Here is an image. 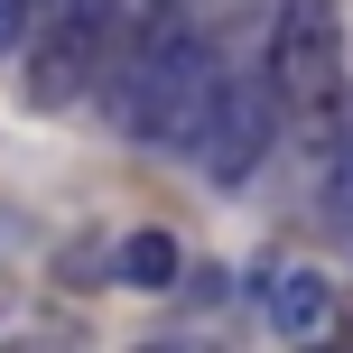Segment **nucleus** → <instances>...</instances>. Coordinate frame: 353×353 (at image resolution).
<instances>
[{"label":"nucleus","mask_w":353,"mask_h":353,"mask_svg":"<svg viewBox=\"0 0 353 353\" xmlns=\"http://www.w3.org/2000/svg\"><path fill=\"white\" fill-rule=\"evenodd\" d=\"M270 84H279L288 121L307 140H335L353 121V93H344V10L335 0H279L270 19Z\"/></svg>","instance_id":"obj_1"},{"label":"nucleus","mask_w":353,"mask_h":353,"mask_svg":"<svg viewBox=\"0 0 353 353\" xmlns=\"http://www.w3.org/2000/svg\"><path fill=\"white\" fill-rule=\"evenodd\" d=\"M103 56H112V0H47L28 28V103L65 112L74 93L103 84Z\"/></svg>","instance_id":"obj_2"},{"label":"nucleus","mask_w":353,"mask_h":353,"mask_svg":"<svg viewBox=\"0 0 353 353\" xmlns=\"http://www.w3.org/2000/svg\"><path fill=\"white\" fill-rule=\"evenodd\" d=\"M279 84H270V65L261 74H223V93H214V112H205V140H195V168L214 176V186H242L251 168L270 159V130H279Z\"/></svg>","instance_id":"obj_3"},{"label":"nucleus","mask_w":353,"mask_h":353,"mask_svg":"<svg viewBox=\"0 0 353 353\" xmlns=\"http://www.w3.org/2000/svg\"><path fill=\"white\" fill-rule=\"evenodd\" d=\"M261 307H270V325H279V335H316V325L335 316V288H325L316 270H270Z\"/></svg>","instance_id":"obj_4"},{"label":"nucleus","mask_w":353,"mask_h":353,"mask_svg":"<svg viewBox=\"0 0 353 353\" xmlns=\"http://www.w3.org/2000/svg\"><path fill=\"white\" fill-rule=\"evenodd\" d=\"M176 270H186V261H176L168 232H130V242L112 251V279H121V288H176Z\"/></svg>","instance_id":"obj_5"},{"label":"nucleus","mask_w":353,"mask_h":353,"mask_svg":"<svg viewBox=\"0 0 353 353\" xmlns=\"http://www.w3.org/2000/svg\"><path fill=\"white\" fill-rule=\"evenodd\" d=\"M325 205H335V223L353 232V121L335 130V176H325Z\"/></svg>","instance_id":"obj_6"},{"label":"nucleus","mask_w":353,"mask_h":353,"mask_svg":"<svg viewBox=\"0 0 353 353\" xmlns=\"http://www.w3.org/2000/svg\"><path fill=\"white\" fill-rule=\"evenodd\" d=\"M28 28H37V0H0V56L28 47Z\"/></svg>","instance_id":"obj_7"},{"label":"nucleus","mask_w":353,"mask_h":353,"mask_svg":"<svg viewBox=\"0 0 353 353\" xmlns=\"http://www.w3.org/2000/svg\"><path fill=\"white\" fill-rule=\"evenodd\" d=\"M0 307H10V279H0Z\"/></svg>","instance_id":"obj_8"},{"label":"nucleus","mask_w":353,"mask_h":353,"mask_svg":"<svg viewBox=\"0 0 353 353\" xmlns=\"http://www.w3.org/2000/svg\"><path fill=\"white\" fill-rule=\"evenodd\" d=\"M186 10H195V0H186Z\"/></svg>","instance_id":"obj_9"}]
</instances>
